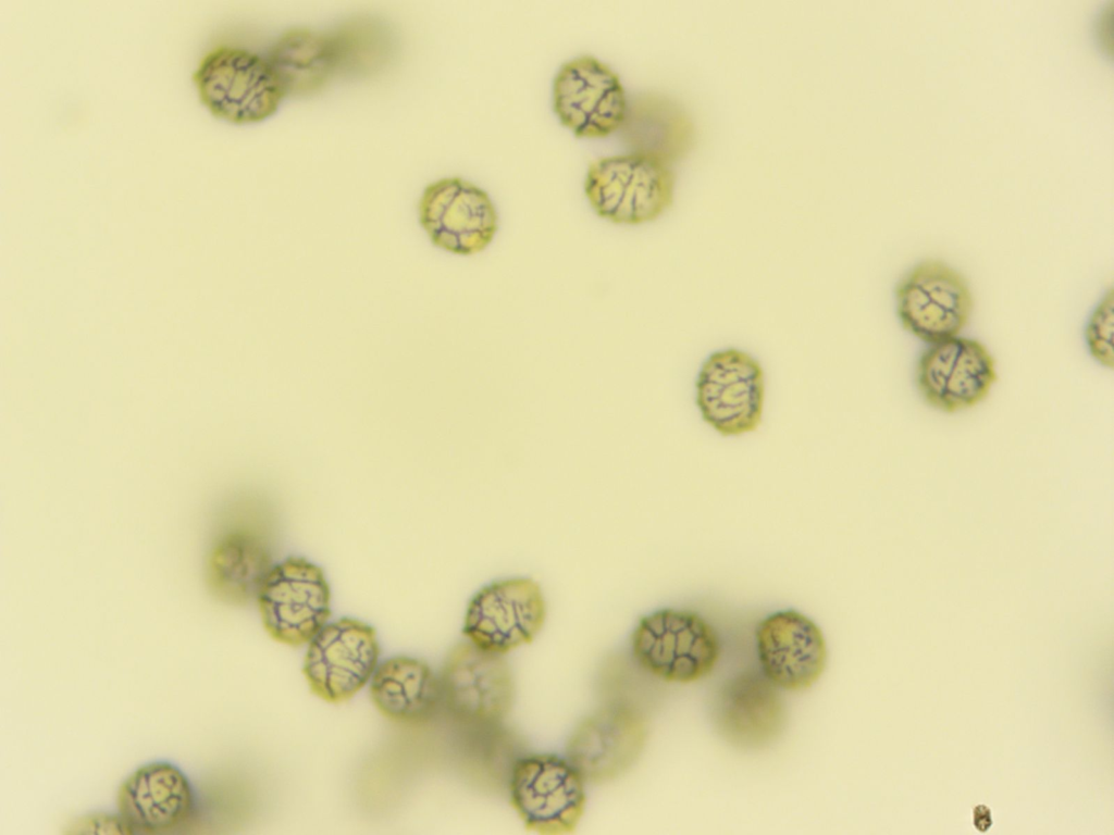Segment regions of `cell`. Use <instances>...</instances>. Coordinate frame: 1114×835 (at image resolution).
<instances>
[{
  "mask_svg": "<svg viewBox=\"0 0 1114 835\" xmlns=\"http://www.w3.org/2000/svg\"><path fill=\"white\" fill-rule=\"evenodd\" d=\"M342 60L339 38L296 28L276 41L268 62L285 96H299L323 87Z\"/></svg>",
  "mask_w": 1114,
  "mask_h": 835,
  "instance_id": "cell-20",
  "label": "cell"
},
{
  "mask_svg": "<svg viewBox=\"0 0 1114 835\" xmlns=\"http://www.w3.org/2000/svg\"><path fill=\"white\" fill-rule=\"evenodd\" d=\"M631 646L644 670L679 683L708 675L720 655L715 630L702 616L686 610L664 609L642 618Z\"/></svg>",
  "mask_w": 1114,
  "mask_h": 835,
  "instance_id": "cell-3",
  "label": "cell"
},
{
  "mask_svg": "<svg viewBox=\"0 0 1114 835\" xmlns=\"http://www.w3.org/2000/svg\"><path fill=\"white\" fill-rule=\"evenodd\" d=\"M116 807L132 834H160L190 818L195 795L190 781L177 765L154 761L139 767L123 781Z\"/></svg>",
  "mask_w": 1114,
  "mask_h": 835,
  "instance_id": "cell-15",
  "label": "cell"
},
{
  "mask_svg": "<svg viewBox=\"0 0 1114 835\" xmlns=\"http://www.w3.org/2000/svg\"><path fill=\"white\" fill-rule=\"evenodd\" d=\"M545 601L536 582L513 577L482 587L470 600L463 634L475 646L498 655L530 643L542 628Z\"/></svg>",
  "mask_w": 1114,
  "mask_h": 835,
  "instance_id": "cell-12",
  "label": "cell"
},
{
  "mask_svg": "<svg viewBox=\"0 0 1114 835\" xmlns=\"http://www.w3.org/2000/svg\"><path fill=\"white\" fill-rule=\"evenodd\" d=\"M76 832L79 833H117V834H132L128 826L122 819L116 814L98 813L82 819L76 825Z\"/></svg>",
  "mask_w": 1114,
  "mask_h": 835,
  "instance_id": "cell-23",
  "label": "cell"
},
{
  "mask_svg": "<svg viewBox=\"0 0 1114 835\" xmlns=\"http://www.w3.org/2000/svg\"><path fill=\"white\" fill-rule=\"evenodd\" d=\"M973 823L979 832H987L993 821L990 809L985 805H978L973 810Z\"/></svg>",
  "mask_w": 1114,
  "mask_h": 835,
  "instance_id": "cell-24",
  "label": "cell"
},
{
  "mask_svg": "<svg viewBox=\"0 0 1114 835\" xmlns=\"http://www.w3.org/2000/svg\"><path fill=\"white\" fill-rule=\"evenodd\" d=\"M676 176L669 164L641 153L601 158L589 166L584 191L593 210L615 224L658 219L673 201Z\"/></svg>",
  "mask_w": 1114,
  "mask_h": 835,
  "instance_id": "cell-2",
  "label": "cell"
},
{
  "mask_svg": "<svg viewBox=\"0 0 1114 835\" xmlns=\"http://www.w3.org/2000/svg\"><path fill=\"white\" fill-rule=\"evenodd\" d=\"M264 541L249 532L224 536L212 549L207 565L211 593L231 605H247L258 595L273 569Z\"/></svg>",
  "mask_w": 1114,
  "mask_h": 835,
  "instance_id": "cell-19",
  "label": "cell"
},
{
  "mask_svg": "<svg viewBox=\"0 0 1114 835\" xmlns=\"http://www.w3.org/2000/svg\"><path fill=\"white\" fill-rule=\"evenodd\" d=\"M443 702L458 721L474 727L497 726L513 699L510 669L502 655L472 643L448 653L440 676Z\"/></svg>",
  "mask_w": 1114,
  "mask_h": 835,
  "instance_id": "cell-8",
  "label": "cell"
},
{
  "mask_svg": "<svg viewBox=\"0 0 1114 835\" xmlns=\"http://www.w3.org/2000/svg\"><path fill=\"white\" fill-rule=\"evenodd\" d=\"M895 300L903 328L929 345L958 336L974 308L965 277L933 259L917 263L900 279Z\"/></svg>",
  "mask_w": 1114,
  "mask_h": 835,
  "instance_id": "cell-5",
  "label": "cell"
},
{
  "mask_svg": "<svg viewBox=\"0 0 1114 835\" xmlns=\"http://www.w3.org/2000/svg\"><path fill=\"white\" fill-rule=\"evenodd\" d=\"M330 587L321 568L301 557L275 564L259 595L263 626L281 644H308L331 615Z\"/></svg>",
  "mask_w": 1114,
  "mask_h": 835,
  "instance_id": "cell-6",
  "label": "cell"
},
{
  "mask_svg": "<svg viewBox=\"0 0 1114 835\" xmlns=\"http://www.w3.org/2000/svg\"><path fill=\"white\" fill-rule=\"evenodd\" d=\"M646 739L642 714L611 703L585 718L570 736L566 755L584 782L604 783L623 774L641 755Z\"/></svg>",
  "mask_w": 1114,
  "mask_h": 835,
  "instance_id": "cell-14",
  "label": "cell"
},
{
  "mask_svg": "<svg viewBox=\"0 0 1114 835\" xmlns=\"http://www.w3.org/2000/svg\"><path fill=\"white\" fill-rule=\"evenodd\" d=\"M584 780L567 758L533 753L509 774L510 801L525 827L544 835L574 831L584 810Z\"/></svg>",
  "mask_w": 1114,
  "mask_h": 835,
  "instance_id": "cell-4",
  "label": "cell"
},
{
  "mask_svg": "<svg viewBox=\"0 0 1114 835\" xmlns=\"http://www.w3.org/2000/svg\"><path fill=\"white\" fill-rule=\"evenodd\" d=\"M695 389L703 420L722 436H739L758 427L765 376L750 353L738 348L713 352L700 369Z\"/></svg>",
  "mask_w": 1114,
  "mask_h": 835,
  "instance_id": "cell-7",
  "label": "cell"
},
{
  "mask_svg": "<svg viewBox=\"0 0 1114 835\" xmlns=\"http://www.w3.org/2000/svg\"><path fill=\"white\" fill-rule=\"evenodd\" d=\"M193 80L203 105L234 124L274 114L284 90L268 60L245 49L221 46L200 61Z\"/></svg>",
  "mask_w": 1114,
  "mask_h": 835,
  "instance_id": "cell-1",
  "label": "cell"
},
{
  "mask_svg": "<svg viewBox=\"0 0 1114 835\" xmlns=\"http://www.w3.org/2000/svg\"><path fill=\"white\" fill-rule=\"evenodd\" d=\"M554 111L578 138H605L620 129L628 100L619 76L592 55L565 63L554 80Z\"/></svg>",
  "mask_w": 1114,
  "mask_h": 835,
  "instance_id": "cell-11",
  "label": "cell"
},
{
  "mask_svg": "<svg viewBox=\"0 0 1114 835\" xmlns=\"http://www.w3.org/2000/svg\"><path fill=\"white\" fill-rule=\"evenodd\" d=\"M763 674L777 687L801 690L822 673L827 649L819 627L804 614L785 610L764 619L756 630Z\"/></svg>",
  "mask_w": 1114,
  "mask_h": 835,
  "instance_id": "cell-16",
  "label": "cell"
},
{
  "mask_svg": "<svg viewBox=\"0 0 1114 835\" xmlns=\"http://www.w3.org/2000/svg\"><path fill=\"white\" fill-rule=\"evenodd\" d=\"M725 737L742 747H760L780 732L784 708L777 686L764 674L745 672L726 682L715 703Z\"/></svg>",
  "mask_w": 1114,
  "mask_h": 835,
  "instance_id": "cell-17",
  "label": "cell"
},
{
  "mask_svg": "<svg viewBox=\"0 0 1114 835\" xmlns=\"http://www.w3.org/2000/svg\"><path fill=\"white\" fill-rule=\"evenodd\" d=\"M419 221L434 246L459 256L483 251L498 228L487 192L460 177L442 178L425 187Z\"/></svg>",
  "mask_w": 1114,
  "mask_h": 835,
  "instance_id": "cell-13",
  "label": "cell"
},
{
  "mask_svg": "<svg viewBox=\"0 0 1114 835\" xmlns=\"http://www.w3.org/2000/svg\"><path fill=\"white\" fill-rule=\"evenodd\" d=\"M1114 292L1110 289L1091 313L1086 327V341L1091 357L1113 369Z\"/></svg>",
  "mask_w": 1114,
  "mask_h": 835,
  "instance_id": "cell-22",
  "label": "cell"
},
{
  "mask_svg": "<svg viewBox=\"0 0 1114 835\" xmlns=\"http://www.w3.org/2000/svg\"><path fill=\"white\" fill-rule=\"evenodd\" d=\"M370 694L384 716L410 725L431 720L443 702L440 677L429 664L404 656L377 665L371 677Z\"/></svg>",
  "mask_w": 1114,
  "mask_h": 835,
  "instance_id": "cell-18",
  "label": "cell"
},
{
  "mask_svg": "<svg viewBox=\"0 0 1114 835\" xmlns=\"http://www.w3.org/2000/svg\"><path fill=\"white\" fill-rule=\"evenodd\" d=\"M997 379L995 361L988 348L960 335L930 344L915 369L916 386L924 400L945 413L977 406Z\"/></svg>",
  "mask_w": 1114,
  "mask_h": 835,
  "instance_id": "cell-10",
  "label": "cell"
},
{
  "mask_svg": "<svg viewBox=\"0 0 1114 835\" xmlns=\"http://www.w3.org/2000/svg\"><path fill=\"white\" fill-rule=\"evenodd\" d=\"M633 153L656 158L667 164L685 154L693 127L683 111L667 98L644 95L628 104L621 127Z\"/></svg>",
  "mask_w": 1114,
  "mask_h": 835,
  "instance_id": "cell-21",
  "label": "cell"
},
{
  "mask_svg": "<svg viewBox=\"0 0 1114 835\" xmlns=\"http://www.w3.org/2000/svg\"><path fill=\"white\" fill-rule=\"evenodd\" d=\"M308 644L302 673L310 690L327 702L351 698L379 665L376 633L356 619L325 624Z\"/></svg>",
  "mask_w": 1114,
  "mask_h": 835,
  "instance_id": "cell-9",
  "label": "cell"
}]
</instances>
